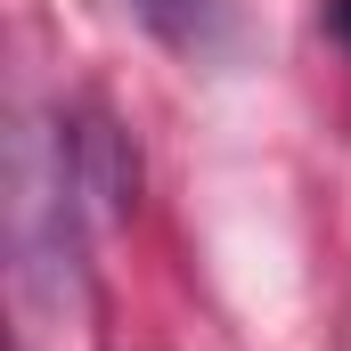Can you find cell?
I'll list each match as a JSON object with an SVG mask.
<instances>
[{
  "mask_svg": "<svg viewBox=\"0 0 351 351\" xmlns=\"http://www.w3.org/2000/svg\"><path fill=\"white\" fill-rule=\"evenodd\" d=\"M319 25H327V33L351 49V0H319Z\"/></svg>",
  "mask_w": 351,
  "mask_h": 351,
  "instance_id": "cell-2",
  "label": "cell"
},
{
  "mask_svg": "<svg viewBox=\"0 0 351 351\" xmlns=\"http://www.w3.org/2000/svg\"><path fill=\"white\" fill-rule=\"evenodd\" d=\"M131 8H139V25H147L156 41H172V49H204L213 25H221V0H131Z\"/></svg>",
  "mask_w": 351,
  "mask_h": 351,
  "instance_id": "cell-1",
  "label": "cell"
}]
</instances>
